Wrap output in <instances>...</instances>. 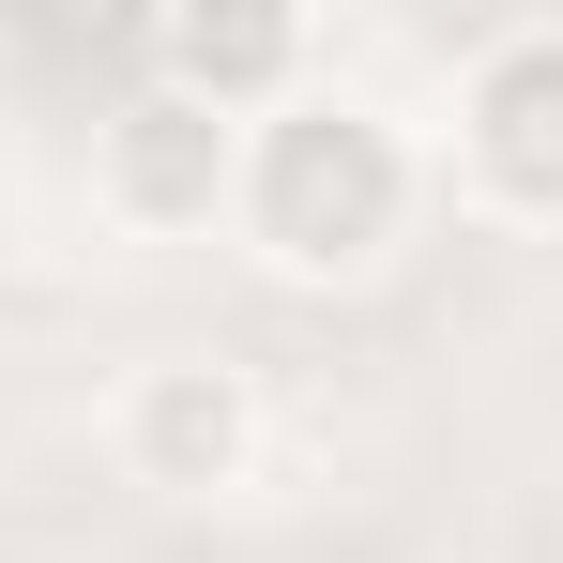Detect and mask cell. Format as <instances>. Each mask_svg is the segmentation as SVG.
Here are the masks:
<instances>
[{"instance_id": "obj_1", "label": "cell", "mask_w": 563, "mask_h": 563, "mask_svg": "<svg viewBox=\"0 0 563 563\" xmlns=\"http://www.w3.org/2000/svg\"><path fill=\"white\" fill-rule=\"evenodd\" d=\"M442 213L427 184V122H396L366 77H320L275 122H244V184H229V244L275 289H380L411 260V229Z\"/></svg>"}, {"instance_id": "obj_2", "label": "cell", "mask_w": 563, "mask_h": 563, "mask_svg": "<svg viewBox=\"0 0 563 563\" xmlns=\"http://www.w3.org/2000/svg\"><path fill=\"white\" fill-rule=\"evenodd\" d=\"M427 184L472 229H563V15H503L457 46V92L427 122Z\"/></svg>"}, {"instance_id": "obj_3", "label": "cell", "mask_w": 563, "mask_h": 563, "mask_svg": "<svg viewBox=\"0 0 563 563\" xmlns=\"http://www.w3.org/2000/svg\"><path fill=\"white\" fill-rule=\"evenodd\" d=\"M260 457H275V411H260V380L229 366V351L122 366V396H107V472H122L137 503H244Z\"/></svg>"}, {"instance_id": "obj_4", "label": "cell", "mask_w": 563, "mask_h": 563, "mask_svg": "<svg viewBox=\"0 0 563 563\" xmlns=\"http://www.w3.org/2000/svg\"><path fill=\"white\" fill-rule=\"evenodd\" d=\"M229 184H244V122L153 92V77L92 122V213L122 244H229Z\"/></svg>"}, {"instance_id": "obj_5", "label": "cell", "mask_w": 563, "mask_h": 563, "mask_svg": "<svg viewBox=\"0 0 563 563\" xmlns=\"http://www.w3.org/2000/svg\"><path fill=\"white\" fill-rule=\"evenodd\" d=\"M137 77L184 92V107H213V122H275L289 92L335 77V46H320L305 0H168V15L137 31Z\"/></svg>"}]
</instances>
